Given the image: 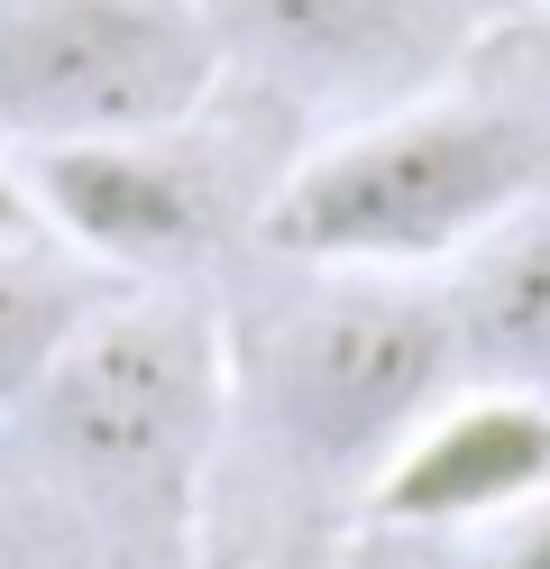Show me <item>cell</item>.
<instances>
[{"label": "cell", "instance_id": "obj_11", "mask_svg": "<svg viewBox=\"0 0 550 569\" xmlns=\"http://www.w3.org/2000/svg\"><path fill=\"white\" fill-rule=\"evenodd\" d=\"M0 248H47V221H37V202H28V174L0 157Z\"/></svg>", "mask_w": 550, "mask_h": 569}, {"label": "cell", "instance_id": "obj_2", "mask_svg": "<svg viewBox=\"0 0 550 569\" xmlns=\"http://www.w3.org/2000/svg\"><path fill=\"white\" fill-rule=\"evenodd\" d=\"M541 193H550V120L450 83L413 111L312 138L293 174L257 202V239L284 267L440 276Z\"/></svg>", "mask_w": 550, "mask_h": 569}, {"label": "cell", "instance_id": "obj_4", "mask_svg": "<svg viewBox=\"0 0 550 569\" xmlns=\"http://www.w3.org/2000/svg\"><path fill=\"white\" fill-rule=\"evenodd\" d=\"M220 92L202 0H0V148L193 129Z\"/></svg>", "mask_w": 550, "mask_h": 569}, {"label": "cell", "instance_id": "obj_7", "mask_svg": "<svg viewBox=\"0 0 550 569\" xmlns=\"http://www.w3.org/2000/svg\"><path fill=\"white\" fill-rule=\"evenodd\" d=\"M532 496H550V405L504 396V386H459L377 469L367 515L394 532H468L523 515Z\"/></svg>", "mask_w": 550, "mask_h": 569}, {"label": "cell", "instance_id": "obj_8", "mask_svg": "<svg viewBox=\"0 0 550 569\" xmlns=\"http://www.w3.org/2000/svg\"><path fill=\"white\" fill-rule=\"evenodd\" d=\"M440 312H450L459 386L550 405V193L487 230L459 267H440Z\"/></svg>", "mask_w": 550, "mask_h": 569}, {"label": "cell", "instance_id": "obj_1", "mask_svg": "<svg viewBox=\"0 0 550 569\" xmlns=\"http://www.w3.org/2000/svg\"><path fill=\"white\" fill-rule=\"evenodd\" d=\"M220 422L230 340L211 312L110 303L10 405V478L73 523L83 569H183Z\"/></svg>", "mask_w": 550, "mask_h": 569}, {"label": "cell", "instance_id": "obj_10", "mask_svg": "<svg viewBox=\"0 0 550 569\" xmlns=\"http://www.w3.org/2000/svg\"><path fill=\"white\" fill-rule=\"evenodd\" d=\"M477 569H550V496H532L523 515L487 523V551H477Z\"/></svg>", "mask_w": 550, "mask_h": 569}, {"label": "cell", "instance_id": "obj_5", "mask_svg": "<svg viewBox=\"0 0 550 569\" xmlns=\"http://www.w3.org/2000/svg\"><path fill=\"white\" fill-rule=\"evenodd\" d=\"M202 19L220 47V83H248L276 111L340 138L450 92L487 47L496 0H202Z\"/></svg>", "mask_w": 550, "mask_h": 569}, {"label": "cell", "instance_id": "obj_9", "mask_svg": "<svg viewBox=\"0 0 550 569\" xmlns=\"http://www.w3.org/2000/svg\"><path fill=\"white\" fill-rule=\"evenodd\" d=\"M92 284L83 276H56L47 248H0V405H19L47 359L92 322Z\"/></svg>", "mask_w": 550, "mask_h": 569}, {"label": "cell", "instance_id": "obj_6", "mask_svg": "<svg viewBox=\"0 0 550 569\" xmlns=\"http://www.w3.org/2000/svg\"><path fill=\"white\" fill-rule=\"evenodd\" d=\"M166 138H83V148L19 157L28 202L56 248L101 276H174L220 239V174Z\"/></svg>", "mask_w": 550, "mask_h": 569}, {"label": "cell", "instance_id": "obj_3", "mask_svg": "<svg viewBox=\"0 0 550 569\" xmlns=\"http://www.w3.org/2000/svg\"><path fill=\"white\" fill-rule=\"evenodd\" d=\"M312 284L276 303L257 359L230 349V377H257L267 441L293 478L349 487L367 506L377 469L422 432V413L459 396V349L440 312V276L303 267Z\"/></svg>", "mask_w": 550, "mask_h": 569}]
</instances>
